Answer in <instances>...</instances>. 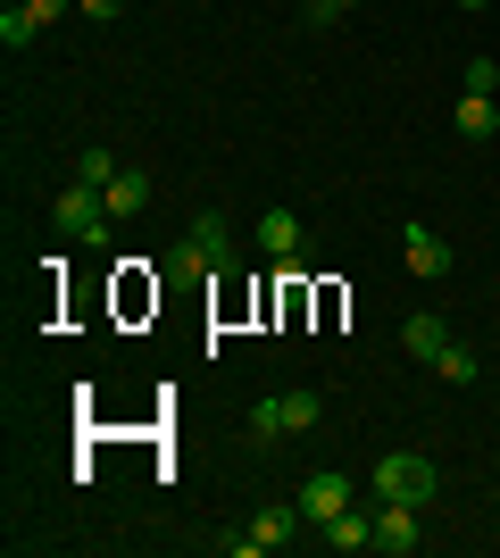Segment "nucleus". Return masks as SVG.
<instances>
[{"mask_svg": "<svg viewBox=\"0 0 500 558\" xmlns=\"http://www.w3.org/2000/svg\"><path fill=\"white\" fill-rule=\"evenodd\" d=\"M434 492H442V475H434V459H417V450H383V459L367 466V500H408V509H426Z\"/></svg>", "mask_w": 500, "mask_h": 558, "instance_id": "f257e3e1", "label": "nucleus"}, {"mask_svg": "<svg viewBox=\"0 0 500 558\" xmlns=\"http://www.w3.org/2000/svg\"><path fill=\"white\" fill-rule=\"evenodd\" d=\"M50 226H59V242H84V251H100L118 217H109V201H100L93 184H68L59 201H50Z\"/></svg>", "mask_w": 500, "mask_h": 558, "instance_id": "f03ea898", "label": "nucleus"}, {"mask_svg": "<svg viewBox=\"0 0 500 558\" xmlns=\"http://www.w3.org/2000/svg\"><path fill=\"white\" fill-rule=\"evenodd\" d=\"M309 534V517H301V500H267L242 534H225V550L234 558H259V550H284V542H301Z\"/></svg>", "mask_w": 500, "mask_h": 558, "instance_id": "7ed1b4c3", "label": "nucleus"}, {"mask_svg": "<svg viewBox=\"0 0 500 558\" xmlns=\"http://www.w3.org/2000/svg\"><path fill=\"white\" fill-rule=\"evenodd\" d=\"M225 258H234V226H225V217H192L184 242L167 251V267H175V276H209V267H225Z\"/></svg>", "mask_w": 500, "mask_h": 558, "instance_id": "20e7f679", "label": "nucleus"}, {"mask_svg": "<svg viewBox=\"0 0 500 558\" xmlns=\"http://www.w3.org/2000/svg\"><path fill=\"white\" fill-rule=\"evenodd\" d=\"M376 509V550L383 558H417V509L408 500H367Z\"/></svg>", "mask_w": 500, "mask_h": 558, "instance_id": "39448f33", "label": "nucleus"}, {"mask_svg": "<svg viewBox=\"0 0 500 558\" xmlns=\"http://www.w3.org/2000/svg\"><path fill=\"white\" fill-rule=\"evenodd\" d=\"M401 258H408V276H451V242H442V233H434V226H417V217H408V226H401Z\"/></svg>", "mask_w": 500, "mask_h": 558, "instance_id": "423d86ee", "label": "nucleus"}, {"mask_svg": "<svg viewBox=\"0 0 500 558\" xmlns=\"http://www.w3.org/2000/svg\"><path fill=\"white\" fill-rule=\"evenodd\" d=\"M342 509H351V475H342V466H317L309 484H301V517L326 525V517H342Z\"/></svg>", "mask_w": 500, "mask_h": 558, "instance_id": "0eeeda50", "label": "nucleus"}, {"mask_svg": "<svg viewBox=\"0 0 500 558\" xmlns=\"http://www.w3.org/2000/svg\"><path fill=\"white\" fill-rule=\"evenodd\" d=\"M317 542H326V550H342V558H358V550H376V509H342V517H326V525H317Z\"/></svg>", "mask_w": 500, "mask_h": 558, "instance_id": "6e6552de", "label": "nucleus"}, {"mask_svg": "<svg viewBox=\"0 0 500 558\" xmlns=\"http://www.w3.org/2000/svg\"><path fill=\"white\" fill-rule=\"evenodd\" d=\"M259 251L276 258V267H292V258L309 251V226H301V209H267V217H259Z\"/></svg>", "mask_w": 500, "mask_h": 558, "instance_id": "1a4fd4ad", "label": "nucleus"}, {"mask_svg": "<svg viewBox=\"0 0 500 558\" xmlns=\"http://www.w3.org/2000/svg\"><path fill=\"white\" fill-rule=\"evenodd\" d=\"M401 350L417 359V367H434V359L451 350V317H434V308H417V317L401 326Z\"/></svg>", "mask_w": 500, "mask_h": 558, "instance_id": "9d476101", "label": "nucleus"}, {"mask_svg": "<svg viewBox=\"0 0 500 558\" xmlns=\"http://www.w3.org/2000/svg\"><path fill=\"white\" fill-rule=\"evenodd\" d=\"M451 125H459L467 142H492V134H500V100H492V93H459Z\"/></svg>", "mask_w": 500, "mask_h": 558, "instance_id": "9b49d317", "label": "nucleus"}, {"mask_svg": "<svg viewBox=\"0 0 500 558\" xmlns=\"http://www.w3.org/2000/svg\"><path fill=\"white\" fill-rule=\"evenodd\" d=\"M109 201V217H134V209H150V167H118V184L100 192Z\"/></svg>", "mask_w": 500, "mask_h": 558, "instance_id": "f8f14e48", "label": "nucleus"}, {"mask_svg": "<svg viewBox=\"0 0 500 558\" xmlns=\"http://www.w3.org/2000/svg\"><path fill=\"white\" fill-rule=\"evenodd\" d=\"M118 150H100V142H84V159H75V184H93V192H109V184H118Z\"/></svg>", "mask_w": 500, "mask_h": 558, "instance_id": "ddd939ff", "label": "nucleus"}, {"mask_svg": "<svg viewBox=\"0 0 500 558\" xmlns=\"http://www.w3.org/2000/svg\"><path fill=\"white\" fill-rule=\"evenodd\" d=\"M434 375L467 392V384H476V375H484V359H476V350H467V342H451V350H442V359H434Z\"/></svg>", "mask_w": 500, "mask_h": 558, "instance_id": "4468645a", "label": "nucleus"}, {"mask_svg": "<svg viewBox=\"0 0 500 558\" xmlns=\"http://www.w3.org/2000/svg\"><path fill=\"white\" fill-rule=\"evenodd\" d=\"M34 34H42V17H34L25 0H9V9H0V43H9V50H25Z\"/></svg>", "mask_w": 500, "mask_h": 558, "instance_id": "2eb2a0df", "label": "nucleus"}, {"mask_svg": "<svg viewBox=\"0 0 500 558\" xmlns=\"http://www.w3.org/2000/svg\"><path fill=\"white\" fill-rule=\"evenodd\" d=\"M317 417H326V400H317V392H284V434H309Z\"/></svg>", "mask_w": 500, "mask_h": 558, "instance_id": "dca6fc26", "label": "nucleus"}, {"mask_svg": "<svg viewBox=\"0 0 500 558\" xmlns=\"http://www.w3.org/2000/svg\"><path fill=\"white\" fill-rule=\"evenodd\" d=\"M251 442H284V400H259V409H251Z\"/></svg>", "mask_w": 500, "mask_h": 558, "instance_id": "f3484780", "label": "nucleus"}, {"mask_svg": "<svg viewBox=\"0 0 500 558\" xmlns=\"http://www.w3.org/2000/svg\"><path fill=\"white\" fill-rule=\"evenodd\" d=\"M459 84H467V93H500V68H492V59H467V68H459Z\"/></svg>", "mask_w": 500, "mask_h": 558, "instance_id": "a211bd4d", "label": "nucleus"}, {"mask_svg": "<svg viewBox=\"0 0 500 558\" xmlns=\"http://www.w3.org/2000/svg\"><path fill=\"white\" fill-rule=\"evenodd\" d=\"M75 9H84V17H93V25H109V17H118V9H125V0H75Z\"/></svg>", "mask_w": 500, "mask_h": 558, "instance_id": "6ab92c4d", "label": "nucleus"}, {"mask_svg": "<svg viewBox=\"0 0 500 558\" xmlns=\"http://www.w3.org/2000/svg\"><path fill=\"white\" fill-rule=\"evenodd\" d=\"M25 9H34V17H42V25H59V17H68V9H75V0H25Z\"/></svg>", "mask_w": 500, "mask_h": 558, "instance_id": "aec40b11", "label": "nucleus"}, {"mask_svg": "<svg viewBox=\"0 0 500 558\" xmlns=\"http://www.w3.org/2000/svg\"><path fill=\"white\" fill-rule=\"evenodd\" d=\"M342 9H358V0H317V9H309V25H333Z\"/></svg>", "mask_w": 500, "mask_h": 558, "instance_id": "412c9836", "label": "nucleus"}, {"mask_svg": "<svg viewBox=\"0 0 500 558\" xmlns=\"http://www.w3.org/2000/svg\"><path fill=\"white\" fill-rule=\"evenodd\" d=\"M459 9H492V0H459Z\"/></svg>", "mask_w": 500, "mask_h": 558, "instance_id": "4be33fe9", "label": "nucleus"}, {"mask_svg": "<svg viewBox=\"0 0 500 558\" xmlns=\"http://www.w3.org/2000/svg\"><path fill=\"white\" fill-rule=\"evenodd\" d=\"M309 9H317V0H309Z\"/></svg>", "mask_w": 500, "mask_h": 558, "instance_id": "5701e85b", "label": "nucleus"}]
</instances>
